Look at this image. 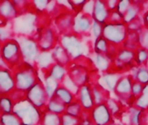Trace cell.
Segmentation results:
<instances>
[{"mask_svg": "<svg viewBox=\"0 0 148 125\" xmlns=\"http://www.w3.org/2000/svg\"><path fill=\"white\" fill-rule=\"evenodd\" d=\"M127 28L122 24H106L103 29V36L107 41L113 43H120L126 37Z\"/></svg>", "mask_w": 148, "mask_h": 125, "instance_id": "1", "label": "cell"}, {"mask_svg": "<svg viewBox=\"0 0 148 125\" xmlns=\"http://www.w3.org/2000/svg\"><path fill=\"white\" fill-rule=\"evenodd\" d=\"M92 116L95 125H108L111 122V111L106 104L97 105Z\"/></svg>", "mask_w": 148, "mask_h": 125, "instance_id": "2", "label": "cell"}, {"mask_svg": "<svg viewBox=\"0 0 148 125\" xmlns=\"http://www.w3.org/2000/svg\"><path fill=\"white\" fill-rule=\"evenodd\" d=\"M63 45L65 48L67 53L72 57L79 56L82 52V43L76 36H65L63 38Z\"/></svg>", "mask_w": 148, "mask_h": 125, "instance_id": "3", "label": "cell"}, {"mask_svg": "<svg viewBox=\"0 0 148 125\" xmlns=\"http://www.w3.org/2000/svg\"><path fill=\"white\" fill-rule=\"evenodd\" d=\"M108 17V11L106 4L101 1H97L93 7V18L96 22L103 24Z\"/></svg>", "mask_w": 148, "mask_h": 125, "instance_id": "4", "label": "cell"}, {"mask_svg": "<svg viewBox=\"0 0 148 125\" xmlns=\"http://www.w3.org/2000/svg\"><path fill=\"white\" fill-rule=\"evenodd\" d=\"M80 103L85 109H92L94 105L92 91L87 86H84L80 90Z\"/></svg>", "mask_w": 148, "mask_h": 125, "instance_id": "5", "label": "cell"}, {"mask_svg": "<svg viewBox=\"0 0 148 125\" xmlns=\"http://www.w3.org/2000/svg\"><path fill=\"white\" fill-rule=\"evenodd\" d=\"M132 83L128 77L120 78L115 88L116 92L120 96L128 95L132 91Z\"/></svg>", "mask_w": 148, "mask_h": 125, "instance_id": "6", "label": "cell"}, {"mask_svg": "<svg viewBox=\"0 0 148 125\" xmlns=\"http://www.w3.org/2000/svg\"><path fill=\"white\" fill-rule=\"evenodd\" d=\"M56 95L58 96V98L59 101H61L62 103H64V104H70L71 100H72V94L71 91H69L66 89L61 88L58 89V90H56Z\"/></svg>", "mask_w": 148, "mask_h": 125, "instance_id": "7", "label": "cell"}, {"mask_svg": "<svg viewBox=\"0 0 148 125\" xmlns=\"http://www.w3.org/2000/svg\"><path fill=\"white\" fill-rule=\"evenodd\" d=\"M77 25L79 27V29L82 31H88L90 30V28L92 26L91 20L89 19V18L86 15H84L82 17H79L78 21H77Z\"/></svg>", "mask_w": 148, "mask_h": 125, "instance_id": "8", "label": "cell"}, {"mask_svg": "<svg viewBox=\"0 0 148 125\" xmlns=\"http://www.w3.org/2000/svg\"><path fill=\"white\" fill-rule=\"evenodd\" d=\"M95 49L96 51L99 54L107 52L108 50V41L104 37H99L97 38V41L95 43Z\"/></svg>", "mask_w": 148, "mask_h": 125, "instance_id": "9", "label": "cell"}, {"mask_svg": "<svg viewBox=\"0 0 148 125\" xmlns=\"http://www.w3.org/2000/svg\"><path fill=\"white\" fill-rule=\"evenodd\" d=\"M137 104L140 108H146L148 106V85L144 87L142 94L138 98Z\"/></svg>", "mask_w": 148, "mask_h": 125, "instance_id": "10", "label": "cell"}, {"mask_svg": "<svg viewBox=\"0 0 148 125\" xmlns=\"http://www.w3.org/2000/svg\"><path fill=\"white\" fill-rule=\"evenodd\" d=\"M138 15V10L135 6H130L128 10L124 14V21L125 23H132V20L137 17Z\"/></svg>", "mask_w": 148, "mask_h": 125, "instance_id": "11", "label": "cell"}, {"mask_svg": "<svg viewBox=\"0 0 148 125\" xmlns=\"http://www.w3.org/2000/svg\"><path fill=\"white\" fill-rule=\"evenodd\" d=\"M137 80L143 85H148V71L145 69H139L137 72Z\"/></svg>", "mask_w": 148, "mask_h": 125, "instance_id": "12", "label": "cell"}, {"mask_svg": "<svg viewBox=\"0 0 148 125\" xmlns=\"http://www.w3.org/2000/svg\"><path fill=\"white\" fill-rule=\"evenodd\" d=\"M62 125H80V123L77 116L67 114L62 119Z\"/></svg>", "mask_w": 148, "mask_h": 125, "instance_id": "13", "label": "cell"}, {"mask_svg": "<svg viewBox=\"0 0 148 125\" xmlns=\"http://www.w3.org/2000/svg\"><path fill=\"white\" fill-rule=\"evenodd\" d=\"M80 113V104L75 103H70L67 105V114L71 115L73 116H78Z\"/></svg>", "mask_w": 148, "mask_h": 125, "instance_id": "14", "label": "cell"}, {"mask_svg": "<svg viewBox=\"0 0 148 125\" xmlns=\"http://www.w3.org/2000/svg\"><path fill=\"white\" fill-rule=\"evenodd\" d=\"M119 79L120 78H118L114 75H108V76L105 77V82L106 83V85L112 90H114L116 88L117 84L119 81Z\"/></svg>", "mask_w": 148, "mask_h": 125, "instance_id": "15", "label": "cell"}, {"mask_svg": "<svg viewBox=\"0 0 148 125\" xmlns=\"http://www.w3.org/2000/svg\"><path fill=\"white\" fill-rule=\"evenodd\" d=\"M97 65L99 66V68L102 71L107 69L108 65H109V62H108V58L106 56H103L101 54L98 55L97 56Z\"/></svg>", "mask_w": 148, "mask_h": 125, "instance_id": "16", "label": "cell"}, {"mask_svg": "<svg viewBox=\"0 0 148 125\" xmlns=\"http://www.w3.org/2000/svg\"><path fill=\"white\" fill-rule=\"evenodd\" d=\"M143 90H144L143 84H141L138 82L132 83V92L133 96H140L142 94V92H143Z\"/></svg>", "mask_w": 148, "mask_h": 125, "instance_id": "17", "label": "cell"}, {"mask_svg": "<svg viewBox=\"0 0 148 125\" xmlns=\"http://www.w3.org/2000/svg\"><path fill=\"white\" fill-rule=\"evenodd\" d=\"M136 58L139 64H142L143 62L146 61L148 59V51L145 49H141L138 50V53L136 56Z\"/></svg>", "mask_w": 148, "mask_h": 125, "instance_id": "18", "label": "cell"}, {"mask_svg": "<svg viewBox=\"0 0 148 125\" xmlns=\"http://www.w3.org/2000/svg\"><path fill=\"white\" fill-rule=\"evenodd\" d=\"M92 33L94 34L95 37H97L98 38L101 37V34H103V29L101 27V24L96 21H94L92 26Z\"/></svg>", "mask_w": 148, "mask_h": 125, "instance_id": "19", "label": "cell"}, {"mask_svg": "<svg viewBox=\"0 0 148 125\" xmlns=\"http://www.w3.org/2000/svg\"><path fill=\"white\" fill-rule=\"evenodd\" d=\"M52 75H53V77L54 78H56V79H61V78H63V77L64 75V70L61 66L58 65V66L55 67V70L53 71Z\"/></svg>", "mask_w": 148, "mask_h": 125, "instance_id": "20", "label": "cell"}, {"mask_svg": "<svg viewBox=\"0 0 148 125\" xmlns=\"http://www.w3.org/2000/svg\"><path fill=\"white\" fill-rule=\"evenodd\" d=\"M139 43H141L144 47L148 48V29L139 36Z\"/></svg>", "mask_w": 148, "mask_h": 125, "instance_id": "21", "label": "cell"}, {"mask_svg": "<svg viewBox=\"0 0 148 125\" xmlns=\"http://www.w3.org/2000/svg\"><path fill=\"white\" fill-rule=\"evenodd\" d=\"M145 25L148 29V13H146V15L145 17Z\"/></svg>", "mask_w": 148, "mask_h": 125, "instance_id": "22", "label": "cell"}, {"mask_svg": "<svg viewBox=\"0 0 148 125\" xmlns=\"http://www.w3.org/2000/svg\"><path fill=\"white\" fill-rule=\"evenodd\" d=\"M80 125H81V124H80ZM84 125H86V124H84ZM87 125H88V124H87Z\"/></svg>", "mask_w": 148, "mask_h": 125, "instance_id": "23", "label": "cell"}]
</instances>
